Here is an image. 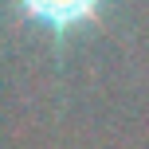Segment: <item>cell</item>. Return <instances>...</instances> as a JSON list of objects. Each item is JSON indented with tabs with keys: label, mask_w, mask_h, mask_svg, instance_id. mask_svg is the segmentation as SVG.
<instances>
[{
	"label": "cell",
	"mask_w": 149,
	"mask_h": 149,
	"mask_svg": "<svg viewBox=\"0 0 149 149\" xmlns=\"http://www.w3.org/2000/svg\"><path fill=\"white\" fill-rule=\"evenodd\" d=\"M24 20L47 28L55 39H71L74 31H82L86 24H94L102 16L106 0H8Z\"/></svg>",
	"instance_id": "1"
}]
</instances>
